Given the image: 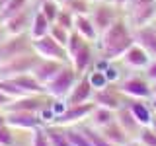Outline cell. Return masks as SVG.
Returning <instances> with one entry per match:
<instances>
[{
    "instance_id": "1",
    "label": "cell",
    "mask_w": 156,
    "mask_h": 146,
    "mask_svg": "<svg viewBox=\"0 0 156 146\" xmlns=\"http://www.w3.org/2000/svg\"><path fill=\"white\" fill-rule=\"evenodd\" d=\"M98 41H100L101 57H105L107 61H115V58H121L125 55V51L135 43V37L129 23L125 19L117 18L111 23V27L100 35Z\"/></svg>"
},
{
    "instance_id": "6",
    "label": "cell",
    "mask_w": 156,
    "mask_h": 146,
    "mask_svg": "<svg viewBox=\"0 0 156 146\" xmlns=\"http://www.w3.org/2000/svg\"><path fill=\"white\" fill-rule=\"evenodd\" d=\"M117 90L129 99H148V97H152V84L146 78H139V76L123 80L117 86Z\"/></svg>"
},
{
    "instance_id": "16",
    "label": "cell",
    "mask_w": 156,
    "mask_h": 146,
    "mask_svg": "<svg viewBox=\"0 0 156 146\" xmlns=\"http://www.w3.org/2000/svg\"><path fill=\"white\" fill-rule=\"evenodd\" d=\"M121 58H123V62L129 68H136V70H140V68L144 70V68L148 66V62L152 61V58L148 57V53H146L140 45H136V43H133V45L127 49L125 55Z\"/></svg>"
},
{
    "instance_id": "35",
    "label": "cell",
    "mask_w": 156,
    "mask_h": 146,
    "mask_svg": "<svg viewBox=\"0 0 156 146\" xmlns=\"http://www.w3.org/2000/svg\"><path fill=\"white\" fill-rule=\"evenodd\" d=\"M55 23L61 26V27H65V29H68V31H72V29H74V14H70L66 8L61 10L57 19H55Z\"/></svg>"
},
{
    "instance_id": "30",
    "label": "cell",
    "mask_w": 156,
    "mask_h": 146,
    "mask_svg": "<svg viewBox=\"0 0 156 146\" xmlns=\"http://www.w3.org/2000/svg\"><path fill=\"white\" fill-rule=\"evenodd\" d=\"M39 10H41V14L49 19V23H55L58 12H61V8H58V2H57V0H43L41 6H39Z\"/></svg>"
},
{
    "instance_id": "36",
    "label": "cell",
    "mask_w": 156,
    "mask_h": 146,
    "mask_svg": "<svg viewBox=\"0 0 156 146\" xmlns=\"http://www.w3.org/2000/svg\"><path fill=\"white\" fill-rule=\"evenodd\" d=\"M136 140H139L143 146H156V133L150 127H143L136 134Z\"/></svg>"
},
{
    "instance_id": "47",
    "label": "cell",
    "mask_w": 156,
    "mask_h": 146,
    "mask_svg": "<svg viewBox=\"0 0 156 146\" xmlns=\"http://www.w3.org/2000/svg\"><path fill=\"white\" fill-rule=\"evenodd\" d=\"M4 123H6V117H4V111L0 109V125H4Z\"/></svg>"
},
{
    "instance_id": "44",
    "label": "cell",
    "mask_w": 156,
    "mask_h": 146,
    "mask_svg": "<svg viewBox=\"0 0 156 146\" xmlns=\"http://www.w3.org/2000/svg\"><path fill=\"white\" fill-rule=\"evenodd\" d=\"M4 37H6V31H4V23L0 22V43L4 41Z\"/></svg>"
},
{
    "instance_id": "18",
    "label": "cell",
    "mask_w": 156,
    "mask_h": 146,
    "mask_svg": "<svg viewBox=\"0 0 156 146\" xmlns=\"http://www.w3.org/2000/svg\"><path fill=\"white\" fill-rule=\"evenodd\" d=\"M70 64H72V68H74L78 74H84L88 68L94 64V53H92L90 43H88V41L70 57Z\"/></svg>"
},
{
    "instance_id": "10",
    "label": "cell",
    "mask_w": 156,
    "mask_h": 146,
    "mask_svg": "<svg viewBox=\"0 0 156 146\" xmlns=\"http://www.w3.org/2000/svg\"><path fill=\"white\" fill-rule=\"evenodd\" d=\"M94 97V88H92L90 80H88V72L82 74V78H78V82L74 88L70 90V94L66 96V103L68 105H82V103H90Z\"/></svg>"
},
{
    "instance_id": "32",
    "label": "cell",
    "mask_w": 156,
    "mask_h": 146,
    "mask_svg": "<svg viewBox=\"0 0 156 146\" xmlns=\"http://www.w3.org/2000/svg\"><path fill=\"white\" fill-rule=\"evenodd\" d=\"M88 80H90V84H92V88H94V92L104 90V88L109 86V82H107L105 74H104V72H100V70H92V72H88Z\"/></svg>"
},
{
    "instance_id": "43",
    "label": "cell",
    "mask_w": 156,
    "mask_h": 146,
    "mask_svg": "<svg viewBox=\"0 0 156 146\" xmlns=\"http://www.w3.org/2000/svg\"><path fill=\"white\" fill-rule=\"evenodd\" d=\"M111 2H113L117 8H127V2H129V0H111Z\"/></svg>"
},
{
    "instance_id": "2",
    "label": "cell",
    "mask_w": 156,
    "mask_h": 146,
    "mask_svg": "<svg viewBox=\"0 0 156 146\" xmlns=\"http://www.w3.org/2000/svg\"><path fill=\"white\" fill-rule=\"evenodd\" d=\"M78 72L72 68V64H66L58 70V74L53 78L51 82L45 86V94L49 97H55V99H65L70 94V90L74 88V84L78 82Z\"/></svg>"
},
{
    "instance_id": "48",
    "label": "cell",
    "mask_w": 156,
    "mask_h": 146,
    "mask_svg": "<svg viewBox=\"0 0 156 146\" xmlns=\"http://www.w3.org/2000/svg\"><path fill=\"white\" fill-rule=\"evenodd\" d=\"M150 107L156 111V94H152V105H150Z\"/></svg>"
},
{
    "instance_id": "51",
    "label": "cell",
    "mask_w": 156,
    "mask_h": 146,
    "mask_svg": "<svg viewBox=\"0 0 156 146\" xmlns=\"http://www.w3.org/2000/svg\"><path fill=\"white\" fill-rule=\"evenodd\" d=\"M88 2H104V0H88Z\"/></svg>"
},
{
    "instance_id": "7",
    "label": "cell",
    "mask_w": 156,
    "mask_h": 146,
    "mask_svg": "<svg viewBox=\"0 0 156 146\" xmlns=\"http://www.w3.org/2000/svg\"><path fill=\"white\" fill-rule=\"evenodd\" d=\"M94 103H82V105H66V109L62 111L61 115H57L55 119H53L51 125H58V127H74L76 123H80V121H84L86 117L92 115V111H94Z\"/></svg>"
},
{
    "instance_id": "20",
    "label": "cell",
    "mask_w": 156,
    "mask_h": 146,
    "mask_svg": "<svg viewBox=\"0 0 156 146\" xmlns=\"http://www.w3.org/2000/svg\"><path fill=\"white\" fill-rule=\"evenodd\" d=\"M74 31L78 33V35L84 37L88 43L100 39V35H98V31H96V26H94V22H92V18H90V14H78V16H74Z\"/></svg>"
},
{
    "instance_id": "42",
    "label": "cell",
    "mask_w": 156,
    "mask_h": 146,
    "mask_svg": "<svg viewBox=\"0 0 156 146\" xmlns=\"http://www.w3.org/2000/svg\"><path fill=\"white\" fill-rule=\"evenodd\" d=\"M10 101H12V99H10V97H8V96H4V94H2V92H0V109H2V107H4V105H6V103H10Z\"/></svg>"
},
{
    "instance_id": "4",
    "label": "cell",
    "mask_w": 156,
    "mask_h": 146,
    "mask_svg": "<svg viewBox=\"0 0 156 146\" xmlns=\"http://www.w3.org/2000/svg\"><path fill=\"white\" fill-rule=\"evenodd\" d=\"M31 49L39 58H51V61H61V62H68V53L62 45L53 39L51 35H43L39 39H31Z\"/></svg>"
},
{
    "instance_id": "39",
    "label": "cell",
    "mask_w": 156,
    "mask_h": 146,
    "mask_svg": "<svg viewBox=\"0 0 156 146\" xmlns=\"http://www.w3.org/2000/svg\"><path fill=\"white\" fill-rule=\"evenodd\" d=\"M104 74H105V78H107V82H109V84H115V82L119 80V70H117L113 64L107 66L105 70H104Z\"/></svg>"
},
{
    "instance_id": "21",
    "label": "cell",
    "mask_w": 156,
    "mask_h": 146,
    "mask_svg": "<svg viewBox=\"0 0 156 146\" xmlns=\"http://www.w3.org/2000/svg\"><path fill=\"white\" fill-rule=\"evenodd\" d=\"M129 14H131V23H133V29L135 27L148 26V23L156 18V4H146V6L133 8V10H129Z\"/></svg>"
},
{
    "instance_id": "28",
    "label": "cell",
    "mask_w": 156,
    "mask_h": 146,
    "mask_svg": "<svg viewBox=\"0 0 156 146\" xmlns=\"http://www.w3.org/2000/svg\"><path fill=\"white\" fill-rule=\"evenodd\" d=\"M62 129H65V133H66L72 146H92L90 138L86 136V133L82 129H78V127H62Z\"/></svg>"
},
{
    "instance_id": "31",
    "label": "cell",
    "mask_w": 156,
    "mask_h": 146,
    "mask_svg": "<svg viewBox=\"0 0 156 146\" xmlns=\"http://www.w3.org/2000/svg\"><path fill=\"white\" fill-rule=\"evenodd\" d=\"M49 35H51L58 45H62L66 49V43H68V37H70V31L61 26H57V23H51V27H49Z\"/></svg>"
},
{
    "instance_id": "17",
    "label": "cell",
    "mask_w": 156,
    "mask_h": 146,
    "mask_svg": "<svg viewBox=\"0 0 156 146\" xmlns=\"http://www.w3.org/2000/svg\"><path fill=\"white\" fill-rule=\"evenodd\" d=\"M10 80H12L26 96H47L45 94V86H43L41 82H37V78L33 76L31 72L14 76V78H10Z\"/></svg>"
},
{
    "instance_id": "45",
    "label": "cell",
    "mask_w": 156,
    "mask_h": 146,
    "mask_svg": "<svg viewBox=\"0 0 156 146\" xmlns=\"http://www.w3.org/2000/svg\"><path fill=\"white\" fill-rule=\"evenodd\" d=\"M125 146H143V144H140V142H139L136 138H131V140H129V142H127Z\"/></svg>"
},
{
    "instance_id": "25",
    "label": "cell",
    "mask_w": 156,
    "mask_h": 146,
    "mask_svg": "<svg viewBox=\"0 0 156 146\" xmlns=\"http://www.w3.org/2000/svg\"><path fill=\"white\" fill-rule=\"evenodd\" d=\"M90 121H92V127H96V129H101V127L109 125L115 121V111L113 109H107V107H100L96 105L94 111H92L90 115Z\"/></svg>"
},
{
    "instance_id": "46",
    "label": "cell",
    "mask_w": 156,
    "mask_h": 146,
    "mask_svg": "<svg viewBox=\"0 0 156 146\" xmlns=\"http://www.w3.org/2000/svg\"><path fill=\"white\" fill-rule=\"evenodd\" d=\"M148 127H150V129H152L154 133H156V113L152 115V121H150V125H148Z\"/></svg>"
},
{
    "instance_id": "9",
    "label": "cell",
    "mask_w": 156,
    "mask_h": 146,
    "mask_svg": "<svg viewBox=\"0 0 156 146\" xmlns=\"http://www.w3.org/2000/svg\"><path fill=\"white\" fill-rule=\"evenodd\" d=\"M4 117H6V125L12 129L33 130L37 127H45L39 113H33V111H14V113H4Z\"/></svg>"
},
{
    "instance_id": "5",
    "label": "cell",
    "mask_w": 156,
    "mask_h": 146,
    "mask_svg": "<svg viewBox=\"0 0 156 146\" xmlns=\"http://www.w3.org/2000/svg\"><path fill=\"white\" fill-rule=\"evenodd\" d=\"M31 37L29 33H20V35H6L0 43V62L8 58L20 57L23 53H31Z\"/></svg>"
},
{
    "instance_id": "8",
    "label": "cell",
    "mask_w": 156,
    "mask_h": 146,
    "mask_svg": "<svg viewBox=\"0 0 156 146\" xmlns=\"http://www.w3.org/2000/svg\"><path fill=\"white\" fill-rule=\"evenodd\" d=\"M117 8L115 4H98V6L90 12V18H92V22H94V26H96V31H98V35H101L104 31H107V29L111 27V23L117 19Z\"/></svg>"
},
{
    "instance_id": "52",
    "label": "cell",
    "mask_w": 156,
    "mask_h": 146,
    "mask_svg": "<svg viewBox=\"0 0 156 146\" xmlns=\"http://www.w3.org/2000/svg\"><path fill=\"white\" fill-rule=\"evenodd\" d=\"M154 26H156V23H154Z\"/></svg>"
},
{
    "instance_id": "49",
    "label": "cell",
    "mask_w": 156,
    "mask_h": 146,
    "mask_svg": "<svg viewBox=\"0 0 156 146\" xmlns=\"http://www.w3.org/2000/svg\"><path fill=\"white\" fill-rule=\"evenodd\" d=\"M6 2H8V0H0V8H2V6H4Z\"/></svg>"
},
{
    "instance_id": "13",
    "label": "cell",
    "mask_w": 156,
    "mask_h": 146,
    "mask_svg": "<svg viewBox=\"0 0 156 146\" xmlns=\"http://www.w3.org/2000/svg\"><path fill=\"white\" fill-rule=\"evenodd\" d=\"M33 12H35V10H33ZM33 12H29V8H26V10H22L20 14H16V16H12L10 19H6V22H4V31H6V35L27 33L29 26H31Z\"/></svg>"
},
{
    "instance_id": "3",
    "label": "cell",
    "mask_w": 156,
    "mask_h": 146,
    "mask_svg": "<svg viewBox=\"0 0 156 146\" xmlns=\"http://www.w3.org/2000/svg\"><path fill=\"white\" fill-rule=\"evenodd\" d=\"M39 61V57L35 53H23L20 57L8 58V61L0 62V78H14L20 74H27V72L33 70L35 62Z\"/></svg>"
},
{
    "instance_id": "27",
    "label": "cell",
    "mask_w": 156,
    "mask_h": 146,
    "mask_svg": "<svg viewBox=\"0 0 156 146\" xmlns=\"http://www.w3.org/2000/svg\"><path fill=\"white\" fill-rule=\"evenodd\" d=\"M45 130H47V136H49V142H51V146H72L62 127L51 125V127H45Z\"/></svg>"
},
{
    "instance_id": "37",
    "label": "cell",
    "mask_w": 156,
    "mask_h": 146,
    "mask_svg": "<svg viewBox=\"0 0 156 146\" xmlns=\"http://www.w3.org/2000/svg\"><path fill=\"white\" fill-rule=\"evenodd\" d=\"M31 146H51L45 127H37L31 130Z\"/></svg>"
},
{
    "instance_id": "24",
    "label": "cell",
    "mask_w": 156,
    "mask_h": 146,
    "mask_svg": "<svg viewBox=\"0 0 156 146\" xmlns=\"http://www.w3.org/2000/svg\"><path fill=\"white\" fill-rule=\"evenodd\" d=\"M49 27H51V23H49V19L41 14V10H35L33 12V18H31V26H29V37L31 39H39L43 35H47L49 33Z\"/></svg>"
},
{
    "instance_id": "19",
    "label": "cell",
    "mask_w": 156,
    "mask_h": 146,
    "mask_svg": "<svg viewBox=\"0 0 156 146\" xmlns=\"http://www.w3.org/2000/svg\"><path fill=\"white\" fill-rule=\"evenodd\" d=\"M115 121L119 123V127L131 136V138H133V136L136 138L139 130L143 129V127H140V123L133 117V113L129 111V107H127V105H123L121 109H117V111H115Z\"/></svg>"
},
{
    "instance_id": "33",
    "label": "cell",
    "mask_w": 156,
    "mask_h": 146,
    "mask_svg": "<svg viewBox=\"0 0 156 146\" xmlns=\"http://www.w3.org/2000/svg\"><path fill=\"white\" fill-rule=\"evenodd\" d=\"M86 43V39L82 37V35H78V33L72 29L70 31V37H68V43H66V53H68V61H70V57L74 55V53L80 49L82 45Z\"/></svg>"
},
{
    "instance_id": "14",
    "label": "cell",
    "mask_w": 156,
    "mask_h": 146,
    "mask_svg": "<svg viewBox=\"0 0 156 146\" xmlns=\"http://www.w3.org/2000/svg\"><path fill=\"white\" fill-rule=\"evenodd\" d=\"M123 94H121L119 90H111L109 86L107 88H104V90H98V92H94V97H92V103L94 105H100V107H107V109H113V111H117V109H121L123 107Z\"/></svg>"
},
{
    "instance_id": "50",
    "label": "cell",
    "mask_w": 156,
    "mask_h": 146,
    "mask_svg": "<svg viewBox=\"0 0 156 146\" xmlns=\"http://www.w3.org/2000/svg\"><path fill=\"white\" fill-rule=\"evenodd\" d=\"M41 2H43V0H41ZM57 2H62V4H66V2H68V0H57Z\"/></svg>"
},
{
    "instance_id": "11",
    "label": "cell",
    "mask_w": 156,
    "mask_h": 146,
    "mask_svg": "<svg viewBox=\"0 0 156 146\" xmlns=\"http://www.w3.org/2000/svg\"><path fill=\"white\" fill-rule=\"evenodd\" d=\"M66 62H61V61H51V58H39L35 62V66H33L31 74L37 78V82H41L43 86H47L49 82L53 80L58 70H61L62 66H65Z\"/></svg>"
},
{
    "instance_id": "26",
    "label": "cell",
    "mask_w": 156,
    "mask_h": 146,
    "mask_svg": "<svg viewBox=\"0 0 156 146\" xmlns=\"http://www.w3.org/2000/svg\"><path fill=\"white\" fill-rule=\"evenodd\" d=\"M29 2H31V0H8V2L0 8V22L4 23L6 19H10L12 16L20 14L22 10H26Z\"/></svg>"
},
{
    "instance_id": "22",
    "label": "cell",
    "mask_w": 156,
    "mask_h": 146,
    "mask_svg": "<svg viewBox=\"0 0 156 146\" xmlns=\"http://www.w3.org/2000/svg\"><path fill=\"white\" fill-rule=\"evenodd\" d=\"M129 111L133 113V117L140 123V127H148L150 121H152V115H154V109L148 107L144 103V99H129Z\"/></svg>"
},
{
    "instance_id": "12",
    "label": "cell",
    "mask_w": 156,
    "mask_h": 146,
    "mask_svg": "<svg viewBox=\"0 0 156 146\" xmlns=\"http://www.w3.org/2000/svg\"><path fill=\"white\" fill-rule=\"evenodd\" d=\"M133 37L136 45H140L148 53L150 58H156V26L148 23V26H143V27H135Z\"/></svg>"
},
{
    "instance_id": "15",
    "label": "cell",
    "mask_w": 156,
    "mask_h": 146,
    "mask_svg": "<svg viewBox=\"0 0 156 146\" xmlns=\"http://www.w3.org/2000/svg\"><path fill=\"white\" fill-rule=\"evenodd\" d=\"M45 105L41 101L39 96H23V97H18V99H12L10 103H6L2 107L4 113H14V111H33L37 113L41 107Z\"/></svg>"
},
{
    "instance_id": "34",
    "label": "cell",
    "mask_w": 156,
    "mask_h": 146,
    "mask_svg": "<svg viewBox=\"0 0 156 146\" xmlns=\"http://www.w3.org/2000/svg\"><path fill=\"white\" fill-rule=\"evenodd\" d=\"M88 0H68V2L65 4V8L68 10L70 14H74V16H78V14H90V8H88Z\"/></svg>"
},
{
    "instance_id": "29",
    "label": "cell",
    "mask_w": 156,
    "mask_h": 146,
    "mask_svg": "<svg viewBox=\"0 0 156 146\" xmlns=\"http://www.w3.org/2000/svg\"><path fill=\"white\" fill-rule=\"evenodd\" d=\"M80 129L84 130L86 136L90 138L92 146H113L111 142H107V140L104 138V134H101V133H100V129H96V127H92V125H82Z\"/></svg>"
},
{
    "instance_id": "40",
    "label": "cell",
    "mask_w": 156,
    "mask_h": 146,
    "mask_svg": "<svg viewBox=\"0 0 156 146\" xmlns=\"http://www.w3.org/2000/svg\"><path fill=\"white\" fill-rule=\"evenodd\" d=\"M144 72H146V80L152 84V82L156 80V58H152V61L148 62V66L144 68Z\"/></svg>"
},
{
    "instance_id": "38",
    "label": "cell",
    "mask_w": 156,
    "mask_h": 146,
    "mask_svg": "<svg viewBox=\"0 0 156 146\" xmlns=\"http://www.w3.org/2000/svg\"><path fill=\"white\" fill-rule=\"evenodd\" d=\"M16 138H14V130L12 127H8L6 123L0 125V146H14Z\"/></svg>"
},
{
    "instance_id": "23",
    "label": "cell",
    "mask_w": 156,
    "mask_h": 146,
    "mask_svg": "<svg viewBox=\"0 0 156 146\" xmlns=\"http://www.w3.org/2000/svg\"><path fill=\"white\" fill-rule=\"evenodd\" d=\"M100 133L104 134V138L107 140V142H111L113 146H125L131 140V136L121 129L117 121H113V123H109V125H105V127H101Z\"/></svg>"
},
{
    "instance_id": "41",
    "label": "cell",
    "mask_w": 156,
    "mask_h": 146,
    "mask_svg": "<svg viewBox=\"0 0 156 146\" xmlns=\"http://www.w3.org/2000/svg\"><path fill=\"white\" fill-rule=\"evenodd\" d=\"M146 4H156V0H129L127 2V10H133L139 6H146Z\"/></svg>"
}]
</instances>
